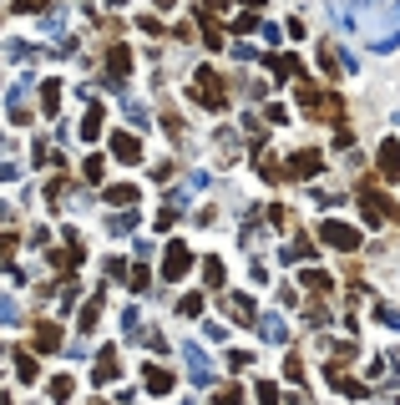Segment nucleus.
Masks as SVG:
<instances>
[{
	"instance_id": "f257e3e1",
	"label": "nucleus",
	"mask_w": 400,
	"mask_h": 405,
	"mask_svg": "<svg viewBox=\"0 0 400 405\" xmlns=\"http://www.w3.org/2000/svg\"><path fill=\"white\" fill-rule=\"evenodd\" d=\"M193 97H198V101H208V106H223V87H218V76H213V71H198Z\"/></svg>"
},
{
	"instance_id": "f03ea898",
	"label": "nucleus",
	"mask_w": 400,
	"mask_h": 405,
	"mask_svg": "<svg viewBox=\"0 0 400 405\" xmlns=\"http://www.w3.org/2000/svg\"><path fill=\"white\" fill-rule=\"evenodd\" d=\"M324 243H334V248H355V243H360V233L345 228V223H324Z\"/></svg>"
},
{
	"instance_id": "7ed1b4c3",
	"label": "nucleus",
	"mask_w": 400,
	"mask_h": 405,
	"mask_svg": "<svg viewBox=\"0 0 400 405\" xmlns=\"http://www.w3.org/2000/svg\"><path fill=\"white\" fill-rule=\"evenodd\" d=\"M112 147H117V157H122V162H137V157H142L137 137H127V132H117V142H112Z\"/></svg>"
},
{
	"instance_id": "20e7f679",
	"label": "nucleus",
	"mask_w": 400,
	"mask_h": 405,
	"mask_svg": "<svg viewBox=\"0 0 400 405\" xmlns=\"http://www.w3.org/2000/svg\"><path fill=\"white\" fill-rule=\"evenodd\" d=\"M162 269H167V279H178V273L187 269V248H178V243H173V248H167V264H162Z\"/></svg>"
},
{
	"instance_id": "39448f33",
	"label": "nucleus",
	"mask_w": 400,
	"mask_h": 405,
	"mask_svg": "<svg viewBox=\"0 0 400 405\" xmlns=\"http://www.w3.org/2000/svg\"><path fill=\"white\" fill-rule=\"evenodd\" d=\"M314 167H320V152H299V157H294V167H289V173H294V178H309Z\"/></svg>"
},
{
	"instance_id": "423d86ee",
	"label": "nucleus",
	"mask_w": 400,
	"mask_h": 405,
	"mask_svg": "<svg viewBox=\"0 0 400 405\" xmlns=\"http://www.w3.org/2000/svg\"><path fill=\"white\" fill-rule=\"evenodd\" d=\"M167 385H173V375H167V370H147V390H167Z\"/></svg>"
},
{
	"instance_id": "0eeeda50",
	"label": "nucleus",
	"mask_w": 400,
	"mask_h": 405,
	"mask_svg": "<svg viewBox=\"0 0 400 405\" xmlns=\"http://www.w3.org/2000/svg\"><path fill=\"white\" fill-rule=\"evenodd\" d=\"M107 198H112V203H122V208H132V203H137V187H112Z\"/></svg>"
},
{
	"instance_id": "6e6552de",
	"label": "nucleus",
	"mask_w": 400,
	"mask_h": 405,
	"mask_svg": "<svg viewBox=\"0 0 400 405\" xmlns=\"http://www.w3.org/2000/svg\"><path fill=\"white\" fill-rule=\"evenodd\" d=\"M15 370H20V380H36V360H31V355H20V360H15Z\"/></svg>"
},
{
	"instance_id": "1a4fd4ad",
	"label": "nucleus",
	"mask_w": 400,
	"mask_h": 405,
	"mask_svg": "<svg viewBox=\"0 0 400 405\" xmlns=\"http://www.w3.org/2000/svg\"><path fill=\"white\" fill-rule=\"evenodd\" d=\"M66 395H71V380H66V375L51 380V400H66Z\"/></svg>"
},
{
	"instance_id": "9d476101",
	"label": "nucleus",
	"mask_w": 400,
	"mask_h": 405,
	"mask_svg": "<svg viewBox=\"0 0 400 405\" xmlns=\"http://www.w3.org/2000/svg\"><path fill=\"white\" fill-rule=\"evenodd\" d=\"M56 339H61V334H56L51 325H41V334H36V345H46V350H51V345H56Z\"/></svg>"
}]
</instances>
